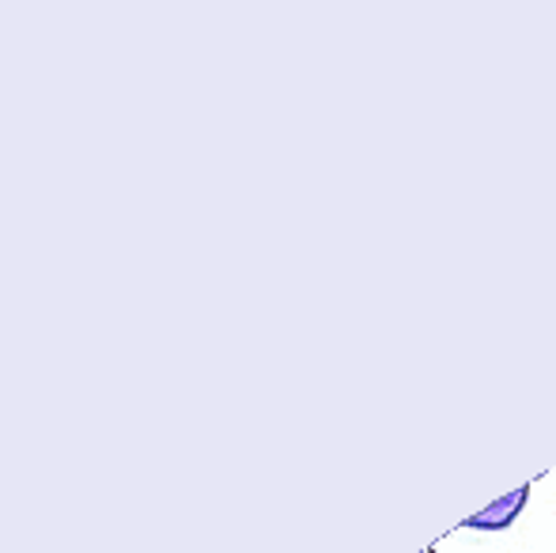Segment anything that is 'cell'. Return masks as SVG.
Instances as JSON below:
<instances>
[{
	"instance_id": "cell-1",
	"label": "cell",
	"mask_w": 556,
	"mask_h": 553,
	"mask_svg": "<svg viewBox=\"0 0 556 553\" xmlns=\"http://www.w3.org/2000/svg\"><path fill=\"white\" fill-rule=\"evenodd\" d=\"M527 501H530V486H519L511 497H504L500 504H489L484 512L469 516L462 527H469V531H504V527H511V524H515V516H522Z\"/></svg>"
},
{
	"instance_id": "cell-2",
	"label": "cell",
	"mask_w": 556,
	"mask_h": 553,
	"mask_svg": "<svg viewBox=\"0 0 556 553\" xmlns=\"http://www.w3.org/2000/svg\"><path fill=\"white\" fill-rule=\"evenodd\" d=\"M425 553H435V550H425Z\"/></svg>"
}]
</instances>
